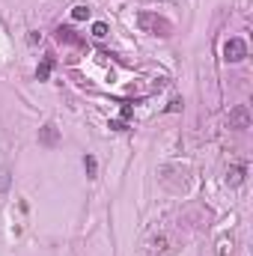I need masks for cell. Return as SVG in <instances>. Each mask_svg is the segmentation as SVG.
Returning a JSON list of instances; mask_svg holds the SVG:
<instances>
[{
	"label": "cell",
	"mask_w": 253,
	"mask_h": 256,
	"mask_svg": "<svg viewBox=\"0 0 253 256\" xmlns=\"http://www.w3.org/2000/svg\"><path fill=\"white\" fill-rule=\"evenodd\" d=\"M60 143V128L54 125V122H45L42 128H39V146H45V149H54Z\"/></svg>",
	"instance_id": "obj_4"
},
{
	"label": "cell",
	"mask_w": 253,
	"mask_h": 256,
	"mask_svg": "<svg viewBox=\"0 0 253 256\" xmlns=\"http://www.w3.org/2000/svg\"><path fill=\"white\" fill-rule=\"evenodd\" d=\"M51 69H54V60L48 57V60H42V66L36 69V77H39V80H48V74H51Z\"/></svg>",
	"instance_id": "obj_9"
},
{
	"label": "cell",
	"mask_w": 253,
	"mask_h": 256,
	"mask_svg": "<svg viewBox=\"0 0 253 256\" xmlns=\"http://www.w3.org/2000/svg\"><path fill=\"white\" fill-rule=\"evenodd\" d=\"M9 185H12V173H9V167H0V194L9 191Z\"/></svg>",
	"instance_id": "obj_8"
},
{
	"label": "cell",
	"mask_w": 253,
	"mask_h": 256,
	"mask_svg": "<svg viewBox=\"0 0 253 256\" xmlns=\"http://www.w3.org/2000/svg\"><path fill=\"white\" fill-rule=\"evenodd\" d=\"M110 128H113V131H128L125 119H113V122H110Z\"/></svg>",
	"instance_id": "obj_12"
},
{
	"label": "cell",
	"mask_w": 253,
	"mask_h": 256,
	"mask_svg": "<svg viewBox=\"0 0 253 256\" xmlns=\"http://www.w3.org/2000/svg\"><path fill=\"white\" fill-rule=\"evenodd\" d=\"M57 39H60V42H69V45H83V39L74 36L72 27H57Z\"/></svg>",
	"instance_id": "obj_6"
},
{
	"label": "cell",
	"mask_w": 253,
	"mask_h": 256,
	"mask_svg": "<svg viewBox=\"0 0 253 256\" xmlns=\"http://www.w3.org/2000/svg\"><path fill=\"white\" fill-rule=\"evenodd\" d=\"M229 128H235V131L250 128V108H247V105H235V108L229 110Z\"/></svg>",
	"instance_id": "obj_3"
},
{
	"label": "cell",
	"mask_w": 253,
	"mask_h": 256,
	"mask_svg": "<svg viewBox=\"0 0 253 256\" xmlns=\"http://www.w3.org/2000/svg\"><path fill=\"white\" fill-rule=\"evenodd\" d=\"M83 167H87V176L96 179V173H99V161H96V155H83Z\"/></svg>",
	"instance_id": "obj_7"
},
{
	"label": "cell",
	"mask_w": 253,
	"mask_h": 256,
	"mask_svg": "<svg viewBox=\"0 0 253 256\" xmlns=\"http://www.w3.org/2000/svg\"><path fill=\"white\" fill-rule=\"evenodd\" d=\"M137 27L143 33H149V36H158V39H167V36L173 33V24L170 21H167L164 15H158V12H149V9L137 12Z\"/></svg>",
	"instance_id": "obj_1"
},
{
	"label": "cell",
	"mask_w": 253,
	"mask_h": 256,
	"mask_svg": "<svg viewBox=\"0 0 253 256\" xmlns=\"http://www.w3.org/2000/svg\"><path fill=\"white\" fill-rule=\"evenodd\" d=\"M93 36H96V39H105V36H108V24H105V21H96V24H93Z\"/></svg>",
	"instance_id": "obj_11"
},
{
	"label": "cell",
	"mask_w": 253,
	"mask_h": 256,
	"mask_svg": "<svg viewBox=\"0 0 253 256\" xmlns=\"http://www.w3.org/2000/svg\"><path fill=\"white\" fill-rule=\"evenodd\" d=\"M244 173H247V167H244V164H235V167L226 170V182H229V185H241Z\"/></svg>",
	"instance_id": "obj_5"
},
{
	"label": "cell",
	"mask_w": 253,
	"mask_h": 256,
	"mask_svg": "<svg viewBox=\"0 0 253 256\" xmlns=\"http://www.w3.org/2000/svg\"><path fill=\"white\" fill-rule=\"evenodd\" d=\"M223 57H226L229 63H241V60L247 57V45H244V39H238V36L226 39V45H223Z\"/></svg>",
	"instance_id": "obj_2"
},
{
	"label": "cell",
	"mask_w": 253,
	"mask_h": 256,
	"mask_svg": "<svg viewBox=\"0 0 253 256\" xmlns=\"http://www.w3.org/2000/svg\"><path fill=\"white\" fill-rule=\"evenodd\" d=\"M90 12H93L90 6H83V3H77V6L72 9V18H74V21H87V18H90Z\"/></svg>",
	"instance_id": "obj_10"
}]
</instances>
